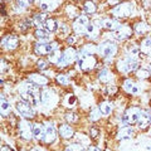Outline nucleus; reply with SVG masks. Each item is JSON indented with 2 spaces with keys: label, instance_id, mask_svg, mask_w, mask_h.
<instances>
[{
  "label": "nucleus",
  "instance_id": "30",
  "mask_svg": "<svg viewBox=\"0 0 151 151\" xmlns=\"http://www.w3.org/2000/svg\"><path fill=\"white\" fill-rule=\"evenodd\" d=\"M134 135H135V130L131 126H124L119 130L116 137L117 140H130L134 137Z\"/></svg>",
  "mask_w": 151,
  "mask_h": 151
},
{
  "label": "nucleus",
  "instance_id": "16",
  "mask_svg": "<svg viewBox=\"0 0 151 151\" xmlns=\"http://www.w3.org/2000/svg\"><path fill=\"white\" fill-rule=\"evenodd\" d=\"M27 79L29 82H32L33 84H35V86L40 87V88H44L49 84V77H47L44 73L42 72H38V73H29L27 76Z\"/></svg>",
  "mask_w": 151,
  "mask_h": 151
},
{
  "label": "nucleus",
  "instance_id": "13",
  "mask_svg": "<svg viewBox=\"0 0 151 151\" xmlns=\"http://www.w3.org/2000/svg\"><path fill=\"white\" fill-rule=\"evenodd\" d=\"M77 65L83 72H91L98 65V59L96 55H86L77 60Z\"/></svg>",
  "mask_w": 151,
  "mask_h": 151
},
{
  "label": "nucleus",
  "instance_id": "46",
  "mask_svg": "<svg viewBox=\"0 0 151 151\" xmlns=\"http://www.w3.org/2000/svg\"><path fill=\"white\" fill-rule=\"evenodd\" d=\"M117 92H119V87H117L116 84L110 83V84L106 86V93L108 94V96H115Z\"/></svg>",
  "mask_w": 151,
  "mask_h": 151
},
{
  "label": "nucleus",
  "instance_id": "6",
  "mask_svg": "<svg viewBox=\"0 0 151 151\" xmlns=\"http://www.w3.org/2000/svg\"><path fill=\"white\" fill-rule=\"evenodd\" d=\"M141 112H142V108L140 106H130L121 116V124L124 126L136 125L141 116Z\"/></svg>",
  "mask_w": 151,
  "mask_h": 151
},
{
  "label": "nucleus",
  "instance_id": "14",
  "mask_svg": "<svg viewBox=\"0 0 151 151\" xmlns=\"http://www.w3.org/2000/svg\"><path fill=\"white\" fill-rule=\"evenodd\" d=\"M20 45V38L17 34H6L1 39V48L4 50L8 52H13L19 48Z\"/></svg>",
  "mask_w": 151,
  "mask_h": 151
},
{
  "label": "nucleus",
  "instance_id": "24",
  "mask_svg": "<svg viewBox=\"0 0 151 151\" xmlns=\"http://www.w3.org/2000/svg\"><path fill=\"white\" fill-rule=\"evenodd\" d=\"M77 52H78V59L83 58L86 55H94L97 53V45L92 43V42L91 43H84Z\"/></svg>",
  "mask_w": 151,
  "mask_h": 151
},
{
  "label": "nucleus",
  "instance_id": "27",
  "mask_svg": "<svg viewBox=\"0 0 151 151\" xmlns=\"http://www.w3.org/2000/svg\"><path fill=\"white\" fill-rule=\"evenodd\" d=\"M97 78L101 83H105V84H110L113 79H115V74L111 72V69L108 68H102L100 72L97 73Z\"/></svg>",
  "mask_w": 151,
  "mask_h": 151
},
{
  "label": "nucleus",
  "instance_id": "31",
  "mask_svg": "<svg viewBox=\"0 0 151 151\" xmlns=\"http://www.w3.org/2000/svg\"><path fill=\"white\" fill-rule=\"evenodd\" d=\"M139 45L141 54L145 57H151V37H144Z\"/></svg>",
  "mask_w": 151,
  "mask_h": 151
},
{
  "label": "nucleus",
  "instance_id": "32",
  "mask_svg": "<svg viewBox=\"0 0 151 151\" xmlns=\"http://www.w3.org/2000/svg\"><path fill=\"white\" fill-rule=\"evenodd\" d=\"M33 135L37 140H43L45 136V125L42 122H34L33 124Z\"/></svg>",
  "mask_w": 151,
  "mask_h": 151
},
{
  "label": "nucleus",
  "instance_id": "1",
  "mask_svg": "<svg viewBox=\"0 0 151 151\" xmlns=\"http://www.w3.org/2000/svg\"><path fill=\"white\" fill-rule=\"evenodd\" d=\"M18 93H19L20 100L30 103L33 107L39 106L40 102H42V89H40V87L33 84L32 82L28 81V79L24 82H22L18 86Z\"/></svg>",
  "mask_w": 151,
  "mask_h": 151
},
{
  "label": "nucleus",
  "instance_id": "33",
  "mask_svg": "<svg viewBox=\"0 0 151 151\" xmlns=\"http://www.w3.org/2000/svg\"><path fill=\"white\" fill-rule=\"evenodd\" d=\"M97 107L100 108L102 116H105V117L110 116L111 113L113 112V108H115V106H113V102H111V101H102V102L98 103Z\"/></svg>",
  "mask_w": 151,
  "mask_h": 151
},
{
  "label": "nucleus",
  "instance_id": "43",
  "mask_svg": "<svg viewBox=\"0 0 151 151\" xmlns=\"http://www.w3.org/2000/svg\"><path fill=\"white\" fill-rule=\"evenodd\" d=\"M64 120L67 121V124H76V122H78L79 120V116H78V113H76L73 111H68V112H65V115H64Z\"/></svg>",
  "mask_w": 151,
  "mask_h": 151
},
{
  "label": "nucleus",
  "instance_id": "11",
  "mask_svg": "<svg viewBox=\"0 0 151 151\" xmlns=\"http://www.w3.org/2000/svg\"><path fill=\"white\" fill-rule=\"evenodd\" d=\"M134 28L130 24H122L116 32H112V40L115 42H125L131 39L134 35Z\"/></svg>",
  "mask_w": 151,
  "mask_h": 151
},
{
  "label": "nucleus",
  "instance_id": "48",
  "mask_svg": "<svg viewBox=\"0 0 151 151\" xmlns=\"http://www.w3.org/2000/svg\"><path fill=\"white\" fill-rule=\"evenodd\" d=\"M77 37L76 34H69L67 38H65V43H67L68 47H73L76 43H77Z\"/></svg>",
  "mask_w": 151,
  "mask_h": 151
},
{
  "label": "nucleus",
  "instance_id": "34",
  "mask_svg": "<svg viewBox=\"0 0 151 151\" xmlns=\"http://www.w3.org/2000/svg\"><path fill=\"white\" fill-rule=\"evenodd\" d=\"M0 113L3 117H8L12 113V105L10 102L5 100V94H1V101H0Z\"/></svg>",
  "mask_w": 151,
  "mask_h": 151
},
{
  "label": "nucleus",
  "instance_id": "40",
  "mask_svg": "<svg viewBox=\"0 0 151 151\" xmlns=\"http://www.w3.org/2000/svg\"><path fill=\"white\" fill-rule=\"evenodd\" d=\"M74 139L79 145H82V146H89L91 145V136H87L84 134H76Z\"/></svg>",
  "mask_w": 151,
  "mask_h": 151
},
{
  "label": "nucleus",
  "instance_id": "28",
  "mask_svg": "<svg viewBox=\"0 0 151 151\" xmlns=\"http://www.w3.org/2000/svg\"><path fill=\"white\" fill-rule=\"evenodd\" d=\"M62 106L68 108V110H73V108L77 106V97H76V94L72 93V92H68L65 93L63 98H62Z\"/></svg>",
  "mask_w": 151,
  "mask_h": 151
},
{
  "label": "nucleus",
  "instance_id": "10",
  "mask_svg": "<svg viewBox=\"0 0 151 151\" xmlns=\"http://www.w3.org/2000/svg\"><path fill=\"white\" fill-rule=\"evenodd\" d=\"M35 5L38 10L44 13H54L63 5L64 0H35Z\"/></svg>",
  "mask_w": 151,
  "mask_h": 151
},
{
  "label": "nucleus",
  "instance_id": "3",
  "mask_svg": "<svg viewBox=\"0 0 151 151\" xmlns=\"http://www.w3.org/2000/svg\"><path fill=\"white\" fill-rule=\"evenodd\" d=\"M140 68V57H134L129 53H125L124 55L116 60V69L121 74L129 76L131 73H135Z\"/></svg>",
  "mask_w": 151,
  "mask_h": 151
},
{
  "label": "nucleus",
  "instance_id": "45",
  "mask_svg": "<svg viewBox=\"0 0 151 151\" xmlns=\"http://www.w3.org/2000/svg\"><path fill=\"white\" fill-rule=\"evenodd\" d=\"M101 116H102V113H101V111H100V108L98 107H93L91 111H89V120H91L92 122H96V121H98L101 119Z\"/></svg>",
  "mask_w": 151,
  "mask_h": 151
},
{
  "label": "nucleus",
  "instance_id": "52",
  "mask_svg": "<svg viewBox=\"0 0 151 151\" xmlns=\"http://www.w3.org/2000/svg\"><path fill=\"white\" fill-rule=\"evenodd\" d=\"M0 151H14V150L10 147V146H8V145H3V146H1V150H0Z\"/></svg>",
  "mask_w": 151,
  "mask_h": 151
},
{
  "label": "nucleus",
  "instance_id": "2",
  "mask_svg": "<svg viewBox=\"0 0 151 151\" xmlns=\"http://www.w3.org/2000/svg\"><path fill=\"white\" fill-rule=\"evenodd\" d=\"M136 8H137L136 0H121L115 6L110 8L108 14H111V17L121 20V19H126L134 15Z\"/></svg>",
  "mask_w": 151,
  "mask_h": 151
},
{
  "label": "nucleus",
  "instance_id": "26",
  "mask_svg": "<svg viewBox=\"0 0 151 151\" xmlns=\"http://www.w3.org/2000/svg\"><path fill=\"white\" fill-rule=\"evenodd\" d=\"M30 18H32L33 25H34L35 28H43L45 20L48 19V14L44 13V12L38 10V12H35V13H33Z\"/></svg>",
  "mask_w": 151,
  "mask_h": 151
},
{
  "label": "nucleus",
  "instance_id": "35",
  "mask_svg": "<svg viewBox=\"0 0 151 151\" xmlns=\"http://www.w3.org/2000/svg\"><path fill=\"white\" fill-rule=\"evenodd\" d=\"M58 25H59V22L54 17H48V19L45 20L43 28L45 30H48L49 33H55L58 30Z\"/></svg>",
  "mask_w": 151,
  "mask_h": 151
},
{
  "label": "nucleus",
  "instance_id": "5",
  "mask_svg": "<svg viewBox=\"0 0 151 151\" xmlns=\"http://www.w3.org/2000/svg\"><path fill=\"white\" fill-rule=\"evenodd\" d=\"M117 53H119V45L115 40L105 39L97 45V54L103 59H113L117 55Z\"/></svg>",
  "mask_w": 151,
  "mask_h": 151
},
{
  "label": "nucleus",
  "instance_id": "38",
  "mask_svg": "<svg viewBox=\"0 0 151 151\" xmlns=\"http://www.w3.org/2000/svg\"><path fill=\"white\" fill-rule=\"evenodd\" d=\"M126 53H129L134 57H141L140 45L137 43H129L126 45Z\"/></svg>",
  "mask_w": 151,
  "mask_h": 151
},
{
  "label": "nucleus",
  "instance_id": "54",
  "mask_svg": "<svg viewBox=\"0 0 151 151\" xmlns=\"http://www.w3.org/2000/svg\"><path fill=\"white\" fill-rule=\"evenodd\" d=\"M88 151H101V150L96 147V146H88Z\"/></svg>",
  "mask_w": 151,
  "mask_h": 151
},
{
  "label": "nucleus",
  "instance_id": "21",
  "mask_svg": "<svg viewBox=\"0 0 151 151\" xmlns=\"http://www.w3.org/2000/svg\"><path fill=\"white\" fill-rule=\"evenodd\" d=\"M57 139V129H55V126L53 122H47L45 124V136H44V139L43 141L45 144H53L54 141Z\"/></svg>",
  "mask_w": 151,
  "mask_h": 151
},
{
  "label": "nucleus",
  "instance_id": "47",
  "mask_svg": "<svg viewBox=\"0 0 151 151\" xmlns=\"http://www.w3.org/2000/svg\"><path fill=\"white\" fill-rule=\"evenodd\" d=\"M139 4L141 9H144L145 12H151V0H136Z\"/></svg>",
  "mask_w": 151,
  "mask_h": 151
},
{
  "label": "nucleus",
  "instance_id": "42",
  "mask_svg": "<svg viewBox=\"0 0 151 151\" xmlns=\"http://www.w3.org/2000/svg\"><path fill=\"white\" fill-rule=\"evenodd\" d=\"M35 65H37V69L39 70V72H45V70L49 68L50 63H49L48 59H45V58H43V57H40V58L37 60Z\"/></svg>",
  "mask_w": 151,
  "mask_h": 151
},
{
  "label": "nucleus",
  "instance_id": "18",
  "mask_svg": "<svg viewBox=\"0 0 151 151\" xmlns=\"http://www.w3.org/2000/svg\"><path fill=\"white\" fill-rule=\"evenodd\" d=\"M137 129L141 131H145L151 127V108H146V110H142L141 112V116L137 121Z\"/></svg>",
  "mask_w": 151,
  "mask_h": 151
},
{
  "label": "nucleus",
  "instance_id": "50",
  "mask_svg": "<svg viewBox=\"0 0 151 151\" xmlns=\"http://www.w3.org/2000/svg\"><path fill=\"white\" fill-rule=\"evenodd\" d=\"M9 69H10V64H9V63L6 62V60L3 58V59H1V74L4 76V74H5V73L8 72Z\"/></svg>",
  "mask_w": 151,
  "mask_h": 151
},
{
  "label": "nucleus",
  "instance_id": "57",
  "mask_svg": "<svg viewBox=\"0 0 151 151\" xmlns=\"http://www.w3.org/2000/svg\"><path fill=\"white\" fill-rule=\"evenodd\" d=\"M149 135L151 136V127H150V129H149Z\"/></svg>",
  "mask_w": 151,
  "mask_h": 151
},
{
  "label": "nucleus",
  "instance_id": "29",
  "mask_svg": "<svg viewBox=\"0 0 151 151\" xmlns=\"http://www.w3.org/2000/svg\"><path fill=\"white\" fill-rule=\"evenodd\" d=\"M82 12L87 15H94L98 12V5L94 0H83L82 1Z\"/></svg>",
  "mask_w": 151,
  "mask_h": 151
},
{
  "label": "nucleus",
  "instance_id": "49",
  "mask_svg": "<svg viewBox=\"0 0 151 151\" xmlns=\"http://www.w3.org/2000/svg\"><path fill=\"white\" fill-rule=\"evenodd\" d=\"M65 151H83V146L82 145H78V144L68 145L67 147H65Z\"/></svg>",
  "mask_w": 151,
  "mask_h": 151
},
{
  "label": "nucleus",
  "instance_id": "17",
  "mask_svg": "<svg viewBox=\"0 0 151 151\" xmlns=\"http://www.w3.org/2000/svg\"><path fill=\"white\" fill-rule=\"evenodd\" d=\"M53 50H54V48H53L52 42L50 43H40V42H37V43L33 44V52H34V54L38 57L48 55Z\"/></svg>",
  "mask_w": 151,
  "mask_h": 151
},
{
  "label": "nucleus",
  "instance_id": "22",
  "mask_svg": "<svg viewBox=\"0 0 151 151\" xmlns=\"http://www.w3.org/2000/svg\"><path fill=\"white\" fill-rule=\"evenodd\" d=\"M100 35H101V28L98 27L93 20H91V23L88 24L87 29H86V38L89 39L91 42H93V40L98 39Z\"/></svg>",
  "mask_w": 151,
  "mask_h": 151
},
{
  "label": "nucleus",
  "instance_id": "36",
  "mask_svg": "<svg viewBox=\"0 0 151 151\" xmlns=\"http://www.w3.org/2000/svg\"><path fill=\"white\" fill-rule=\"evenodd\" d=\"M70 29H72V27H69L65 22H59V25H58V38L60 39H65L69 34H70Z\"/></svg>",
  "mask_w": 151,
  "mask_h": 151
},
{
  "label": "nucleus",
  "instance_id": "55",
  "mask_svg": "<svg viewBox=\"0 0 151 151\" xmlns=\"http://www.w3.org/2000/svg\"><path fill=\"white\" fill-rule=\"evenodd\" d=\"M6 1H12V0H1V3H6Z\"/></svg>",
  "mask_w": 151,
  "mask_h": 151
},
{
  "label": "nucleus",
  "instance_id": "51",
  "mask_svg": "<svg viewBox=\"0 0 151 151\" xmlns=\"http://www.w3.org/2000/svg\"><path fill=\"white\" fill-rule=\"evenodd\" d=\"M89 135H91L92 139H97L100 136V130L96 129V127H91L89 129Z\"/></svg>",
  "mask_w": 151,
  "mask_h": 151
},
{
  "label": "nucleus",
  "instance_id": "53",
  "mask_svg": "<svg viewBox=\"0 0 151 151\" xmlns=\"http://www.w3.org/2000/svg\"><path fill=\"white\" fill-rule=\"evenodd\" d=\"M30 151H44V149L43 147H40V146H34Z\"/></svg>",
  "mask_w": 151,
  "mask_h": 151
},
{
  "label": "nucleus",
  "instance_id": "39",
  "mask_svg": "<svg viewBox=\"0 0 151 151\" xmlns=\"http://www.w3.org/2000/svg\"><path fill=\"white\" fill-rule=\"evenodd\" d=\"M135 76H136V78H137L139 81H145V79H147V78L151 77V72H150L147 68L140 67V68L135 72Z\"/></svg>",
  "mask_w": 151,
  "mask_h": 151
},
{
  "label": "nucleus",
  "instance_id": "56",
  "mask_svg": "<svg viewBox=\"0 0 151 151\" xmlns=\"http://www.w3.org/2000/svg\"><path fill=\"white\" fill-rule=\"evenodd\" d=\"M147 69H149V70H150V72H151V63L149 64V67H147Z\"/></svg>",
  "mask_w": 151,
  "mask_h": 151
},
{
  "label": "nucleus",
  "instance_id": "20",
  "mask_svg": "<svg viewBox=\"0 0 151 151\" xmlns=\"http://www.w3.org/2000/svg\"><path fill=\"white\" fill-rule=\"evenodd\" d=\"M132 28H134V33L139 37H145L146 34H149L151 32V25L145 20L135 22L134 24H132Z\"/></svg>",
  "mask_w": 151,
  "mask_h": 151
},
{
  "label": "nucleus",
  "instance_id": "7",
  "mask_svg": "<svg viewBox=\"0 0 151 151\" xmlns=\"http://www.w3.org/2000/svg\"><path fill=\"white\" fill-rule=\"evenodd\" d=\"M91 23V18L87 14L82 13L79 17H77L72 22V30L76 35L78 37H82V35H86V29L88 24Z\"/></svg>",
  "mask_w": 151,
  "mask_h": 151
},
{
  "label": "nucleus",
  "instance_id": "8",
  "mask_svg": "<svg viewBox=\"0 0 151 151\" xmlns=\"http://www.w3.org/2000/svg\"><path fill=\"white\" fill-rule=\"evenodd\" d=\"M78 60V52L74 47H67L65 49H63V57L60 59V62L57 64V68L64 69L69 67L70 64H73L74 62Z\"/></svg>",
  "mask_w": 151,
  "mask_h": 151
},
{
  "label": "nucleus",
  "instance_id": "23",
  "mask_svg": "<svg viewBox=\"0 0 151 151\" xmlns=\"http://www.w3.org/2000/svg\"><path fill=\"white\" fill-rule=\"evenodd\" d=\"M33 34H34L37 42H40V43H50L52 42V33L45 30L44 28H35Z\"/></svg>",
  "mask_w": 151,
  "mask_h": 151
},
{
  "label": "nucleus",
  "instance_id": "44",
  "mask_svg": "<svg viewBox=\"0 0 151 151\" xmlns=\"http://www.w3.org/2000/svg\"><path fill=\"white\" fill-rule=\"evenodd\" d=\"M135 83L136 82H134V79H131V78H125L124 79V82H122V89L126 92V93H131V91H132V88H134V86H135Z\"/></svg>",
  "mask_w": 151,
  "mask_h": 151
},
{
  "label": "nucleus",
  "instance_id": "25",
  "mask_svg": "<svg viewBox=\"0 0 151 151\" xmlns=\"http://www.w3.org/2000/svg\"><path fill=\"white\" fill-rule=\"evenodd\" d=\"M58 135L62 139L68 140V139H72L76 134H74V129L70 126V124H60L58 126Z\"/></svg>",
  "mask_w": 151,
  "mask_h": 151
},
{
  "label": "nucleus",
  "instance_id": "15",
  "mask_svg": "<svg viewBox=\"0 0 151 151\" xmlns=\"http://www.w3.org/2000/svg\"><path fill=\"white\" fill-rule=\"evenodd\" d=\"M18 131L22 139L24 140H32L33 139V124H30L29 120L22 119L18 121Z\"/></svg>",
  "mask_w": 151,
  "mask_h": 151
},
{
  "label": "nucleus",
  "instance_id": "37",
  "mask_svg": "<svg viewBox=\"0 0 151 151\" xmlns=\"http://www.w3.org/2000/svg\"><path fill=\"white\" fill-rule=\"evenodd\" d=\"M62 57H63V50L58 49V50H53L50 54H48V58H47V59L49 60L50 64H53V65H55V67H57V64L60 62Z\"/></svg>",
  "mask_w": 151,
  "mask_h": 151
},
{
  "label": "nucleus",
  "instance_id": "12",
  "mask_svg": "<svg viewBox=\"0 0 151 151\" xmlns=\"http://www.w3.org/2000/svg\"><path fill=\"white\" fill-rule=\"evenodd\" d=\"M15 108L18 113L20 115L23 119H27V120H33L35 117V111H34V107H33L30 103H28L25 101H18L15 103Z\"/></svg>",
  "mask_w": 151,
  "mask_h": 151
},
{
  "label": "nucleus",
  "instance_id": "19",
  "mask_svg": "<svg viewBox=\"0 0 151 151\" xmlns=\"http://www.w3.org/2000/svg\"><path fill=\"white\" fill-rule=\"evenodd\" d=\"M63 13L64 15L67 17L70 20H74L77 17H79L83 12H81V8H79L77 4L74 3H65L63 6Z\"/></svg>",
  "mask_w": 151,
  "mask_h": 151
},
{
  "label": "nucleus",
  "instance_id": "9",
  "mask_svg": "<svg viewBox=\"0 0 151 151\" xmlns=\"http://www.w3.org/2000/svg\"><path fill=\"white\" fill-rule=\"evenodd\" d=\"M96 24L107 32H116L122 25V22L120 19H116L113 17H105V18H97L93 20Z\"/></svg>",
  "mask_w": 151,
  "mask_h": 151
},
{
  "label": "nucleus",
  "instance_id": "41",
  "mask_svg": "<svg viewBox=\"0 0 151 151\" xmlns=\"http://www.w3.org/2000/svg\"><path fill=\"white\" fill-rule=\"evenodd\" d=\"M55 82L58 83L60 87H68L69 83H70L68 76L64 74V73H57V76H55Z\"/></svg>",
  "mask_w": 151,
  "mask_h": 151
},
{
  "label": "nucleus",
  "instance_id": "4",
  "mask_svg": "<svg viewBox=\"0 0 151 151\" xmlns=\"http://www.w3.org/2000/svg\"><path fill=\"white\" fill-rule=\"evenodd\" d=\"M62 101L59 97V94L57 93V91L53 87H44L42 89V102L40 105L44 108L48 110H53L58 106V103Z\"/></svg>",
  "mask_w": 151,
  "mask_h": 151
}]
</instances>
